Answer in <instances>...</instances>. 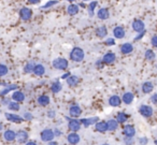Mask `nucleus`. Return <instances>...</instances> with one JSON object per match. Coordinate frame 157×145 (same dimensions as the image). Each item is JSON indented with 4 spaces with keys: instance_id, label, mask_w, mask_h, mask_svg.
I'll use <instances>...</instances> for the list:
<instances>
[{
    "instance_id": "obj_1",
    "label": "nucleus",
    "mask_w": 157,
    "mask_h": 145,
    "mask_svg": "<svg viewBox=\"0 0 157 145\" xmlns=\"http://www.w3.org/2000/svg\"><path fill=\"white\" fill-rule=\"evenodd\" d=\"M85 57V53L81 48H74L70 53V59L73 63H82Z\"/></svg>"
},
{
    "instance_id": "obj_2",
    "label": "nucleus",
    "mask_w": 157,
    "mask_h": 145,
    "mask_svg": "<svg viewBox=\"0 0 157 145\" xmlns=\"http://www.w3.org/2000/svg\"><path fill=\"white\" fill-rule=\"evenodd\" d=\"M66 119L68 120V128H69L70 131H73V132H78V130L81 129L82 127V124L81 120H78V118H74V117H66Z\"/></svg>"
},
{
    "instance_id": "obj_3",
    "label": "nucleus",
    "mask_w": 157,
    "mask_h": 145,
    "mask_svg": "<svg viewBox=\"0 0 157 145\" xmlns=\"http://www.w3.org/2000/svg\"><path fill=\"white\" fill-rule=\"evenodd\" d=\"M53 67L56 70H66L68 69V66H69V61L66 58H63V57H59V58H56L53 60Z\"/></svg>"
},
{
    "instance_id": "obj_4",
    "label": "nucleus",
    "mask_w": 157,
    "mask_h": 145,
    "mask_svg": "<svg viewBox=\"0 0 157 145\" xmlns=\"http://www.w3.org/2000/svg\"><path fill=\"white\" fill-rule=\"evenodd\" d=\"M139 113L141 116L145 117V118H150V117L153 116L154 114V110L151 105H147V104H141L139 106Z\"/></svg>"
},
{
    "instance_id": "obj_5",
    "label": "nucleus",
    "mask_w": 157,
    "mask_h": 145,
    "mask_svg": "<svg viewBox=\"0 0 157 145\" xmlns=\"http://www.w3.org/2000/svg\"><path fill=\"white\" fill-rule=\"evenodd\" d=\"M40 138H41V141L48 143L50 141L54 140V138H55L54 130L50 129V128H46V129L42 130V132L40 133Z\"/></svg>"
},
{
    "instance_id": "obj_6",
    "label": "nucleus",
    "mask_w": 157,
    "mask_h": 145,
    "mask_svg": "<svg viewBox=\"0 0 157 145\" xmlns=\"http://www.w3.org/2000/svg\"><path fill=\"white\" fill-rule=\"evenodd\" d=\"M20 17H21V20L24 21V22L30 21L31 17H33V10L27 7H23L22 9L20 10Z\"/></svg>"
},
{
    "instance_id": "obj_7",
    "label": "nucleus",
    "mask_w": 157,
    "mask_h": 145,
    "mask_svg": "<svg viewBox=\"0 0 157 145\" xmlns=\"http://www.w3.org/2000/svg\"><path fill=\"white\" fill-rule=\"evenodd\" d=\"M5 117L8 119V121H11L14 124H22L25 120L24 117L20 116L17 114H14V113H5Z\"/></svg>"
},
{
    "instance_id": "obj_8",
    "label": "nucleus",
    "mask_w": 157,
    "mask_h": 145,
    "mask_svg": "<svg viewBox=\"0 0 157 145\" xmlns=\"http://www.w3.org/2000/svg\"><path fill=\"white\" fill-rule=\"evenodd\" d=\"M28 139H29V134L25 130H18L16 132V138H15L16 142L21 143V144H24V143H27Z\"/></svg>"
},
{
    "instance_id": "obj_9",
    "label": "nucleus",
    "mask_w": 157,
    "mask_h": 145,
    "mask_svg": "<svg viewBox=\"0 0 157 145\" xmlns=\"http://www.w3.org/2000/svg\"><path fill=\"white\" fill-rule=\"evenodd\" d=\"M131 27H132V30L136 31L137 33L145 30V24L141 20H135L132 22V24H131Z\"/></svg>"
},
{
    "instance_id": "obj_10",
    "label": "nucleus",
    "mask_w": 157,
    "mask_h": 145,
    "mask_svg": "<svg viewBox=\"0 0 157 145\" xmlns=\"http://www.w3.org/2000/svg\"><path fill=\"white\" fill-rule=\"evenodd\" d=\"M116 60V55L113 52H107L102 57V61L105 65H112L114 63V61Z\"/></svg>"
},
{
    "instance_id": "obj_11",
    "label": "nucleus",
    "mask_w": 157,
    "mask_h": 145,
    "mask_svg": "<svg viewBox=\"0 0 157 145\" xmlns=\"http://www.w3.org/2000/svg\"><path fill=\"white\" fill-rule=\"evenodd\" d=\"M82 115V109L78 105V104H73L69 108V116L78 118Z\"/></svg>"
},
{
    "instance_id": "obj_12",
    "label": "nucleus",
    "mask_w": 157,
    "mask_h": 145,
    "mask_svg": "<svg viewBox=\"0 0 157 145\" xmlns=\"http://www.w3.org/2000/svg\"><path fill=\"white\" fill-rule=\"evenodd\" d=\"M113 36L115 39H124L125 36H126V31H125V28L123 26H116L115 28L113 29Z\"/></svg>"
},
{
    "instance_id": "obj_13",
    "label": "nucleus",
    "mask_w": 157,
    "mask_h": 145,
    "mask_svg": "<svg viewBox=\"0 0 157 145\" xmlns=\"http://www.w3.org/2000/svg\"><path fill=\"white\" fill-rule=\"evenodd\" d=\"M122 98L120 97V96L117 95H113L111 96V97L109 98V100H108V103H109L110 106H113V108H117V106H120L121 104H122Z\"/></svg>"
},
{
    "instance_id": "obj_14",
    "label": "nucleus",
    "mask_w": 157,
    "mask_h": 145,
    "mask_svg": "<svg viewBox=\"0 0 157 145\" xmlns=\"http://www.w3.org/2000/svg\"><path fill=\"white\" fill-rule=\"evenodd\" d=\"M15 138H16V132L14 130L8 129L3 132V139H5L6 142H13V141H15Z\"/></svg>"
},
{
    "instance_id": "obj_15",
    "label": "nucleus",
    "mask_w": 157,
    "mask_h": 145,
    "mask_svg": "<svg viewBox=\"0 0 157 145\" xmlns=\"http://www.w3.org/2000/svg\"><path fill=\"white\" fill-rule=\"evenodd\" d=\"M98 120H99V117H97V116L87 117V118H82L81 119V124H82V126H83V127L87 128V127H90V126L96 124Z\"/></svg>"
},
{
    "instance_id": "obj_16",
    "label": "nucleus",
    "mask_w": 157,
    "mask_h": 145,
    "mask_svg": "<svg viewBox=\"0 0 157 145\" xmlns=\"http://www.w3.org/2000/svg\"><path fill=\"white\" fill-rule=\"evenodd\" d=\"M141 90L143 93L148 95V93H153V90H154V84H153L152 82H150V81H146V82H144L143 84H142Z\"/></svg>"
},
{
    "instance_id": "obj_17",
    "label": "nucleus",
    "mask_w": 157,
    "mask_h": 145,
    "mask_svg": "<svg viewBox=\"0 0 157 145\" xmlns=\"http://www.w3.org/2000/svg\"><path fill=\"white\" fill-rule=\"evenodd\" d=\"M123 134L125 136H135L136 135V128L132 125H125L123 127Z\"/></svg>"
},
{
    "instance_id": "obj_18",
    "label": "nucleus",
    "mask_w": 157,
    "mask_h": 145,
    "mask_svg": "<svg viewBox=\"0 0 157 145\" xmlns=\"http://www.w3.org/2000/svg\"><path fill=\"white\" fill-rule=\"evenodd\" d=\"M133 100H135V95H133V93H131V91H126V93H123V96H122V101L124 102L125 104L129 105V104L132 103Z\"/></svg>"
},
{
    "instance_id": "obj_19",
    "label": "nucleus",
    "mask_w": 157,
    "mask_h": 145,
    "mask_svg": "<svg viewBox=\"0 0 157 145\" xmlns=\"http://www.w3.org/2000/svg\"><path fill=\"white\" fill-rule=\"evenodd\" d=\"M80 140H81V138H80V135L76 132L71 131L67 135V141L70 144H78V143H80Z\"/></svg>"
},
{
    "instance_id": "obj_20",
    "label": "nucleus",
    "mask_w": 157,
    "mask_h": 145,
    "mask_svg": "<svg viewBox=\"0 0 157 145\" xmlns=\"http://www.w3.org/2000/svg\"><path fill=\"white\" fill-rule=\"evenodd\" d=\"M133 52V45L129 42H126V43H123L121 45V53L123 55H128L131 54Z\"/></svg>"
},
{
    "instance_id": "obj_21",
    "label": "nucleus",
    "mask_w": 157,
    "mask_h": 145,
    "mask_svg": "<svg viewBox=\"0 0 157 145\" xmlns=\"http://www.w3.org/2000/svg\"><path fill=\"white\" fill-rule=\"evenodd\" d=\"M95 129H96V131L100 132V133H105V132L108 131V123L107 121L98 120L95 124Z\"/></svg>"
},
{
    "instance_id": "obj_22",
    "label": "nucleus",
    "mask_w": 157,
    "mask_h": 145,
    "mask_svg": "<svg viewBox=\"0 0 157 145\" xmlns=\"http://www.w3.org/2000/svg\"><path fill=\"white\" fill-rule=\"evenodd\" d=\"M97 16H98L99 20L101 21H105L110 17V12L107 8H100L97 12Z\"/></svg>"
},
{
    "instance_id": "obj_23",
    "label": "nucleus",
    "mask_w": 157,
    "mask_h": 145,
    "mask_svg": "<svg viewBox=\"0 0 157 145\" xmlns=\"http://www.w3.org/2000/svg\"><path fill=\"white\" fill-rule=\"evenodd\" d=\"M96 36L100 39H103L108 36V29L105 25H101V26L97 27L96 29Z\"/></svg>"
},
{
    "instance_id": "obj_24",
    "label": "nucleus",
    "mask_w": 157,
    "mask_h": 145,
    "mask_svg": "<svg viewBox=\"0 0 157 145\" xmlns=\"http://www.w3.org/2000/svg\"><path fill=\"white\" fill-rule=\"evenodd\" d=\"M33 74L37 76H43L45 74V67L41 63H37L33 68Z\"/></svg>"
},
{
    "instance_id": "obj_25",
    "label": "nucleus",
    "mask_w": 157,
    "mask_h": 145,
    "mask_svg": "<svg viewBox=\"0 0 157 145\" xmlns=\"http://www.w3.org/2000/svg\"><path fill=\"white\" fill-rule=\"evenodd\" d=\"M78 11H80V6L75 5V3H71V5H69L67 8V13L71 16L76 15V14L78 13Z\"/></svg>"
},
{
    "instance_id": "obj_26",
    "label": "nucleus",
    "mask_w": 157,
    "mask_h": 145,
    "mask_svg": "<svg viewBox=\"0 0 157 145\" xmlns=\"http://www.w3.org/2000/svg\"><path fill=\"white\" fill-rule=\"evenodd\" d=\"M37 102H38V104H39V105H41V106H48V104H50V102H51V99H50V97H48V96L41 95V96H39V97H38Z\"/></svg>"
},
{
    "instance_id": "obj_27",
    "label": "nucleus",
    "mask_w": 157,
    "mask_h": 145,
    "mask_svg": "<svg viewBox=\"0 0 157 145\" xmlns=\"http://www.w3.org/2000/svg\"><path fill=\"white\" fill-rule=\"evenodd\" d=\"M25 93L21 90H15L13 93H12V100L17 102H23L25 100Z\"/></svg>"
},
{
    "instance_id": "obj_28",
    "label": "nucleus",
    "mask_w": 157,
    "mask_h": 145,
    "mask_svg": "<svg viewBox=\"0 0 157 145\" xmlns=\"http://www.w3.org/2000/svg\"><path fill=\"white\" fill-rule=\"evenodd\" d=\"M17 88H18V86L16 84L7 85V86H6L5 88L2 89V90L0 91V96H2V97H6V95H7V93H9L10 91H12V90H16Z\"/></svg>"
},
{
    "instance_id": "obj_29",
    "label": "nucleus",
    "mask_w": 157,
    "mask_h": 145,
    "mask_svg": "<svg viewBox=\"0 0 157 145\" xmlns=\"http://www.w3.org/2000/svg\"><path fill=\"white\" fill-rule=\"evenodd\" d=\"M61 89H63V85H61V83L58 80L53 82L52 85H51V91L53 93H58L59 91H61Z\"/></svg>"
},
{
    "instance_id": "obj_30",
    "label": "nucleus",
    "mask_w": 157,
    "mask_h": 145,
    "mask_svg": "<svg viewBox=\"0 0 157 145\" xmlns=\"http://www.w3.org/2000/svg\"><path fill=\"white\" fill-rule=\"evenodd\" d=\"M107 123H108V131H115V130H117L118 125H120V123L116 120V118L109 119Z\"/></svg>"
},
{
    "instance_id": "obj_31",
    "label": "nucleus",
    "mask_w": 157,
    "mask_h": 145,
    "mask_svg": "<svg viewBox=\"0 0 157 145\" xmlns=\"http://www.w3.org/2000/svg\"><path fill=\"white\" fill-rule=\"evenodd\" d=\"M144 58L147 61L155 60V58H156V53H155L152 48H147V50L145 51V53H144Z\"/></svg>"
},
{
    "instance_id": "obj_32",
    "label": "nucleus",
    "mask_w": 157,
    "mask_h": 145,
    "mask_svg": "<svg viewBox=\"0 0 157 145\" xmlns=\"http://www.w3.org/2000/svg\"><path fill=\"white\" fill-rule=\"evenodd\" d=\"M98 6V1H96V0H94V1H90V5L87 6V11H88V15L92 17V16H94L95 14V10H96V7Z\"/></svg>"
},
{
    "instance_id": "obj_33",
    "label": "nucleus",
    "mask_w": 157,
    "mask_h": 145,
    "mask_svg": "<svg viewBox=\"0 0 157 145\" xmlns=\"http://www.w3.org/2000/svg\"><path fill=\"white\" fill-rule=\"evenodd\" d=\"M66 82H67L68 86L74 87V86H76V85L78 84V78L76 75H70L69 78L66 80Z\"/></svg>"
},
{
    "instance_id": "obj_34",
    "label": "nucleus",
    "mask_w": 157,
    "mask_h": 145,
    "mask_svg": "<svg viewBox=\"0 0 157 145\" xmlns=\"http://www.w3.org/2000/svg\"><path fill=\"white\" fill-rule=\"evenodd\" d=\"M128 118H129V116L125 112H118L117 115H116V120L120 124H125L128 120Z\"/></svg>"
},
{
    "instance_id": "obj_35",
    "label": "nucleus",
    "mask_w": 157,
    "mask_h": 145,
    "mask_svg": "<svg viewBox=\"0 0 157 145\" xmlns=\"http://www.w3.org/2000/svg\"><path fill=\"white\" fill-rule=\"evenodd\" d=\"M35 63L33 61H29L25 65L24 67V73L25 74H29V73H33V68H35Z\"/></svg>"
},
{
    "instance_id": "obj_36",
    "label": "nucleus",
    "mask_w": 157,
    "mask_h": 145,
    "mask_svg": "<svg viewBox=\"0 0 157 145\" xmlns=\"http://www.w3.org/2000/svg\"><path fill=\"white\" fill-rule=\"evenodd\" d=\"M8 109H9L10 111H14V112H17V111H20L21 109V105H20V102L17 101H11L9 104H8Z\"/></svg>"
},
{
    "instance_id": "obj_37",
    "label": "nucleus",
    "mask_w": 157,
    "mask_h": 145,
    "mask_svg": "<svg viewBox=\"0 0 157 145\" xmlns=\"http://www.w3.org/2000/svg\"><path fill=\"white\" fill-rule=\"evenodd\" d=\"M8 73H9V68L3 63H0V78L6 76Z\"/></svg>"
},
{
    "instance_id": "obj_38",
    "label": "nucleus",
    "mask_w": 157,
    "mask_h": 145,
    "mask_svg": "<svg viewBox=\"0 0 157 145\" xmlns=\"http://www.w3.org/2000/svg\"><path fill=\"white\" fill-rule=\"evenodd\" d=\"M58 2H59V1H57V0H50V1H48V2H46L44 6H42L41 10L42 9H48V8H52V7H54V6L58 5Z\"/></svg>"
},
{
    "instance_id": "obj_39",
    "label": "nucleus",
    "mask_w": 157,
    "mask_h": 145,
    "mask_svg": "<svg viewBox=\"0 0 157 145\" xmlns=\"http://www.w3.org/2000/svg\"><path fill=\"white\" fill-rule=\"evenodd\" d=\"M105 44L107 46H113L115 45V38H107L105 41Z\"/></svg>"
},
{
    "instance_id": "obj_40",
    "label": "nucleus",
    "mask_w": 157,
    "mask_h": 145,
    "mask_svg": "<svg viewBox=\"0 0 157 145\" xmlns=\"http://www.w3.org/2000/svg\"><path fill=\"white\" fill-rule=\"evenodd\" d=\"M124 143H125V144H133V143H135V141H133L132 136H125Z\"/></svg>"
},
{
    "instance_id": "obj_41",
    "label": "nucleus",
    "mask_w": 157,
    "mask_h": 145,
    "mask_svg": "<svg viewBox=\"0 0 157 145\" xmlns=\"http://www.w3.org/2000/svg\"><path fill=\"white\" fill-rule=\"evenodd\" d=\"M151 44H152L153 48H157V35H154L151 39Z\"/></svg>"
},
{
    "instance_id": "obj_42",
    "label": "nucleus",
    "mask_w": 157,
    "mask_h": 145,
    "mask_svg": "<svg viewBox=\"0 0 157 145\" xmlns=\"http://www.w3.org/2000/svg\"><path fill=\"white\" fill-rule=\"evenodd\" d=\"M145 33H146L145 30H143V31H141V32H139V33H138L137 37H135V41H139V40H141L142 38L144 37V35H145Z\"/></svg>"
},
{
    "instance_id": "obj_43",
    "label": "nucleus",
    "mask_w": 157,
    "mask_h": 145,
    "mask_svg": "<svg viewBox=\"0 0 157 145\" xmlns=\"http://www.w3.org/2000/svg\"><path fill=\"white\" fill-rule=\"evenodd\" d=\"M33 118V114L31 113H29V112H26V113H24V119L25 120H31V119Z\"/></svg>"
},
{
    "instance_id": "obj_44",
    "label": "nucleus",
    "mask_w": 157,
    "mask_h": 145,
    "mask_svg": "<svg viewBox=\"0 0 157 145\" xmlns=\"http://www.w3.org/2000/svg\"><path fill=\"white\" fill-rule=\"evenodd\" d=\"M150 100H151V102H152L153 104H157V93H153V95L151 96Z\"/></svg>"
},
{
    "instance_id": "obj_45",
    "label": "nucleus",
    "mask_w": 157,
    "mask_h": 145,
    "mask_svg": "<svg viewBox=\"0 0 157 145\" xmlns=\"http://www.w3.org/2000/svg\"><path fill=\"white\" fill-rule=\"evenodd\" d=\"M139 143L140 144H147L148 143V139L146 136H142V138H139Z\"/></svg>"
},
{
    "instance_id": "obj_46",
    "label": "nucleus",
    "mask_w": 157,
    "mask_h": 145,
    "mask_svg": "<svg viewBox=\"0 0 157 145\" xmlns=\"http://www.w3.org/2000/svg\"><path fill=\"white\" fill-rule=\"evenodd\" d=\"M48 118H55V117H56V113H55V111L54 110H50L48 112Z\"/></svg>"
},
{
    "instance_id": "obj_47",
    "label": "nucleus",
    "mask_w": 157,
    "mask_h": 145,
    "mask_svg": "<svg viewBox=\"0 0 157 145\" xmlns=\"http://www.w3.org/2000/svg\"><path fill=\"white\" fill-rule=\"evenodd\" d=\"M53 130H54L55 136H60V135H63V132H61L59 129H53Z\"/></svg>"
},
{
    "instance_id": "obj_48",
    "label": "nucleus",
    "mask_w": 157,
    "mask_h": 145,
    "mask_svg": "<svg viewBox=\"0 0 157 145\" xmlns=\"http://www.w3.org/2000/svg\"><path fill=\"white\" fill-rule=\"evenodd\" d=\"M70 75H71V73H70V72H66V73H63V75H61V78H63V80H67Z\"/></svg>"
},
{
    "instance_id": "obj_49",
    "label": "nucleus",
    "mask_w": 157,
    "mask_h": 145,
    "mask_svg": "<svg viewBox=\"0 0 157 145\" xmlns=\"http://www.w3.org/2000/svg\"><path fill=\"white\" fill-rule=\"evenodd\" d=\"M27 1H28V3H30V5H38V3H40L41 0H27Z\"/></svg>"
},
{
    "instance_id": "obj_50",
    "label": "nucleus",
    "mask_w": 157,
    "mask_h": 145,
    "mask_svg": "<svg viewBox=\"0 0 157 145\" xmlns=\"http://www.w3.org/2000/svg\"><path fill=\"white\" fill-rule=\"evenodd\" d=\"M10 102H11V101H10V99H8V98L3 97V99H2V104H3V105H8V104H9Z\"/></svg>"
},
{
    "instance_id": "obj_51",
    "label": "nucleus",
    "mask_w": 157,
    "mask_h": 145,
    "mask_svg": "<svg viewBox=\"0 0 157 145\" xmlns=\"http://www.w3.org/2000/svg\"><path fill=\"white\" fill-rule=\"evenodd\" d=\"M26 144L35 145V144H37V142H36V141H27V143H26Z\"/></svg>"
},
{
    "instance_id": "obj_52",
    "label": "nucleus",
    "mask_w": 157,
    "mask_h": 145,
    "mask_svg": "<svg viewBox=\"0 0 157 145\" xmlns=\"http://www.w3.org/2000/svg\"><path fill=\"white\" fill-rule=\"evenodd\" d=\"M3 130V124L2 123H0V132Z\"/></svg>"
},
{
    "instance_id": "obj_53",
    "label": "nucleus",
    "mask_w": 157,
    "mask_h": 145,
    "mask_svg": "<svg viewBox=\"0 0 157 145\" xmlns=\"http://www.w3.org/2000/svg\"><path fill=\"white\" fill-rule=\"evenodd\" d=\"M67 1H69V2H74V1H76V0H67Z\"/></svg>"
},
{
    "instance_id": "obj_54",
    "label": "nucleus",
    "mask_w": 157,
    "mask_h": 145,
    "mask_svg": "<svg viewBox=\"0 0 157 145\" xmlns=\"http://www.w3.org/2000/svg\"><path fill=\"white\" fill-rule=\"evenodd\" d=\"M80 7H83V8H85V7H86V6H85V5H84V3H81V5H80Z\"/></svg>"
},
{
    "instance_id": "obj_55",
    "label": "nucleus",
    "mask_w": 157,
    "mask_h": 145,
    "mask_svg": "<svg viewBox=\"0 0 157 145\" xmlns=\"http://www.w3.org/2000/svg\"><path fill=\"white\" fill-rule=\"evenodd\" d=\"M154 143H155V144H157V140H155V141H154Z\"/></svg>"
},
{
    "instance_id": "obj_56",
    "label": "nucleus",
    "mask_w": 157,
    "mask_h": 145,
    "mask_svg": "<svg viewBox=\"0 0 157 145\" xmlns=\"http://www.w3.org/2000/svg\"><path fill=\"white\" fill-rule=\"evenodd\" d=\"M82 1H90V0H82Z\"/></svg>"
},
{
    "instance_id": "obj_57",
    "label": "nucleus",
    "mask_w": 157,
    "mask_h": 145,
    "mask_svg": "<svg viewBox=\"0 0 157 145\" xmlns=\"http://www.w3.org/2000/svg\"><path fill=\"white\" fill-rule=\"evenodd\" d=\"M0 114H1V110H0Z\"/></svg>"
}]
</instances>
